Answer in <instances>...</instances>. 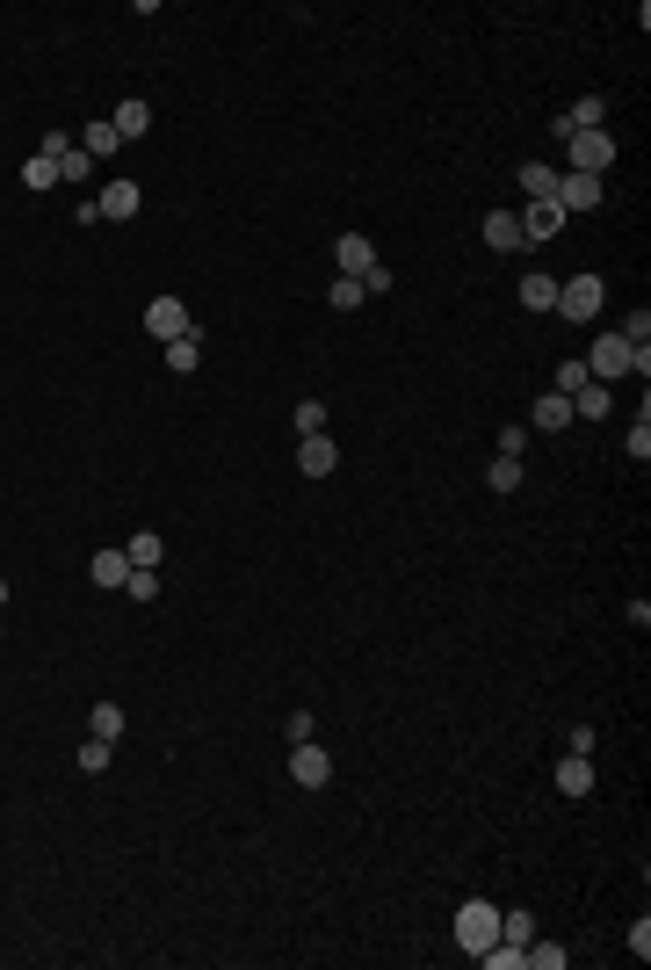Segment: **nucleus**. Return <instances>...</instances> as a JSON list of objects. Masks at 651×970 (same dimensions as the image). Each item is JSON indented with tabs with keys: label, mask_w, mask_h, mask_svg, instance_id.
<instances>
[{
	"label": "nucleus",
	"mask_w": 651,
	"mask_h": 970,
	"mask_svg": "<svg viewBox=\"0 0 651 970\" xmlns=\"http://www.w3.org/2000/svg\"><path fill=\"white\" fill-rule=\"evenodd\" d=\"M485 485H492V493H521V457H492Z\"/></svg>",
	"instance_id": "26"
},
{
	"label": "nucleus",
	"mask_w": 651,
	"mask_h": 970,
	"mask_svg": "<svg viewBox=\"0 0 651 970\" xmlns=\"http://www.w3.org/2000/svg\"><path fill=\"white\" fill-rule=\"evenodd\" d=\"M500 942H521V949L536 942V920L521 913V905H514V913H500Z\"/></svg>",
	"instance_id": "27"
},
{
	"label": "nucleus",
	"mask_w": 651,
	"mask_h": 970,
	"mask_svg": "<svg viewBox=\"0 0 651 970\" xmlns=\"http://www.w3.org/2000/svg\"><path fill=\"white\" fill-rule=\"evenodd\" d=\"M123 551H131V565H160V558H167V536H160V529H138Z\"/></svg>",
	"instance_id": "20"
},
{
	"label": "nucleus",
	"mask_w": 651,
	"mask_h": 970,
	"mask_svg": "<svg viewBox=\"0 0 651 970\" xmlns=\"http://www.w3.org/2000/svg\"><path fill=\"white\" fill-rule=\"evenodd\" d=\"M557 790L586 797V790H594V761H586V753H565V761H557Z\"/></svg>",
	"instance_id": "16"
},
{
	"label": "nucleus",
	"mask_w": 651,
	"mask_h": 970,
	"mask_svg": "<svg viewBox=\"0 0 651 970\" xmlns=\"http://www.w3.org/2000/svg\"><path fill=\"white\" fill-rule=\"evenodd\" d=\"M623 341H630V348H651V312H630V319H623Z\"/></svg>",
	"instance_id": "34"
},
{
	"label": "nucleus",
	"mask_w": 651,
	"mask_h": 970,
	"mask_svg": "<svg viewBox=\"0 0 651 970\" xmlns=\"http://www.w3.org/2000/svg\"><path fill=\"white\" fill-rule=\"evenodd\" d=\"M196 326V312L189 305H181V297H152V305H145V333H152V341H181V333H189Z\"/></svg>",
	"instance_id": "4"
},
{
	"label": "nucleus",
	"mask_w": 651,
	"mask_h": 970,
	"mask_svg": "<svg viewBox=\"0 0 651 970\" xmlns=\"http://www.w3.org/2000/svg\"><path fill=\"white\" fill-rule=\"evenodd\" d=\"M601 116H608L601 95H579V109H565V138H572V131H601Z\"/></svg>",
	"instance_id": "19"
},
{
	"label": "nucleus",
	"mask_w": 651,
	"mask_h": 970,
	"mask_svg": "<svg viewBox=\"0 0 651 970\" xmlns=\"http://www.w3.org/2000/svg\"><path fill=\"white\" fill-rule=\"evenodd\" d=\"M123 594H131V601H160V565H131Z\"/></svg>",
	"instance_id": "25"
},
{
	"label": "nucleus",
	"mask_w": 651,
	"mask_h": 970,
	"mask_svg": "<svg viewBox=\"0 0 651 970\" xmlns=\"http://www.w3.org/2000/svg\"><path fill=\"white\" fill-rule=\"evenodd\" d=\"M87 174H95V160H87L80 145H66V153H58V181H87Z\"/></svg>",
	"instance_id": "32"
},
{
	"label": "nucleus",
	"mask_w": 651,
	"mask_h": 970,
	"mask_svg": "<svg viewBox=\"0 0 651 970\" xmlns=\"http://www.w3.org/2000/svg\"><path fill=\"white\" fill-rule=\"evenodd\" d=\"M521 189H529V203H550L557 196V167H536L529 160V167H521Z\"/></svg>",
	"instance_id": "23"
},
{
	"label": "nucleus",
	"mask_w": 651,
	"mask_h": 970,
	"mask_svg": "<svg viewBox=\"0 0 651 970\" xmlns=\"http://www.w3.org/2000/svg\"><path fill=\"white\" fill-rule=\"evenodd\" d=\"M312 724H319L312 710H290V724H283V732H290V746H304V739H312Z\"/></svg>",
	"instance_id": "35"
},
{
	"label": "nucleus",
	"mask_w": 651,
	"mask_h": 970,
	"mask_svg": "<svg viewBox=\"0 0 651 970\" xmlns=\"http://www.w3.org/2000/svg\"><path fill=\"white\" fill-rule=\"evenodd\" d=\"M485 247L492 254H514L521 247V218H514V210H492V218H485Z\"/></svg>",
	"instance_id": "17"
},
{
	"label": "nucleus",
	"mask_w": 651,
	"mask_h": 970,
	"mask_svg": "<svg viewBox=\"0 0 651 970\" xmlns=\"http://www.w3.org/2000/svg\"><path fill=\"white\" fill-rule=\"evenodd\" d=\"M116 145H123V138L109 131V116H102V124H87V131H80V153H87V160H109Z\"/></svg>",
	"instance_id": "21"
},
{
	"label": "nucleus",
	"mask_w": 651,
	"mask_h": 970,
	"mask_svg": "<svg viewBox=\"0 0 651 970\" xmlns=\"http://www.w3.org/2000/svg\"><path fill=\"white\" fill-rule=\"evenodd\" d=\"M87 732L116 746V739H123V710H116V703H95V710H87Z\"/></svg>",
	"instance_id": "24"
},
{
	"label": "nucleus",
	"mask_w": 651,
	"mask_h": 970,
	"mask_svg": "<svg viewBox=\"0 0 651 970\" xmlns=\"http://www.w3.org/2000/svg\"><path fill=\"white\" fill-rule=\"evenodd\" d=\"M456 942H463V956H478V949H492L500 942V905H485V898H471L456 913Z\"/></svg>",
	"instance_id": "1"
},
{
	"label": "nucleus",
	"mask_w": 651,
	"mask_h": 970,
	"mask_svg": "<svg viewBox=\"0 0 651 970\" xmlns=\"http://www.w3.org/2000/svg\"><path fill=\"white\" fill-rule=\"evenodd\" d=\"M22 189H58V160H44V153H37V160L22 167Z\"/></svg>",
	"instance_id": "31"
},
{
	"label": "nucleus",
	"mask_w": 651,
	"mask_h": 970,
	"mask_svg": "<svg viewBox=\"0 0 651 970\" xmlns=\"http://www.w3.org/2000/svg\"><path fill=\"white\" fill-rule=\"evenodd\" d=\"M565 145H572V174H601L615 160V138L608 131H572Z\"/></svg>",
	"instance_id": "7"
},
{
	"label": "nucleus",
	"mask_w": 651,
	"mask_h": 970,
	"mask_svg": "<svg viewBox=\"0 0 651 970\" xmlns=\"http://www.w3.org/2000/svg\"><path fill=\"white\" fill-rule=\"evenodd\" d=\"M167 370H174V377L203 370V326H189V333H181V341H167Z\"/></svg>",
	"instance_id": "13"
},
{
	"label": "nucleus",
	"mask_w": 651,
	"mask_h": 970,
	"mask_svg": "<svg viewBox=\"0 0 651 970\" xmlns=\"http://www.w3.org/2000/svg\"><path fill=\"white\" fill-rule=\"evenodd\" d=\"M362 297H369V290H362L355 276H340V283L326 290V305H333V312H355V305H362Z\"/></svg>",
	"instance_id": "29"
},
{
	"label": "nucleus",
	"mask_w": 651,
	"mask_h": 970,
	"mask_svg": "<svg viewBox=\"0 0 651 970\" xmlns=\"http://www.w3.org/2000/svg\"><path fill=\"white\" fill-rule=\"evenodd\" d=\"M138 203H145V189H138V181H123V174L95 196V210H102V218H116V225H123V218H138Z\"/></svg>",
	"instance_id": "9"
},
{
	"label": "nucleus",
	"mask_w": 651,
	"mask_h": 970,
	"mask_svg": "<svg viewBox=\"0 0 651 970\" xmlns=\"http://www.w3.org/2000/svg\"><path fill=\"white\" fill-rule=\"evenodd\" d=\"M601 297H608V283L601 276H572V283H557V319H594L601 312Z\"/></svg>",
	"instance_id": "3"
},
{
	"label": "nucleus",
	"mask_w": 651,
	"mask_h": 970,
	"mask_svg": "<svg viewBox=\"0 0 651 970\" xmlns=\"http://www.w3.org/2000/svg\"><path fill=\"white\" fill-rule=\"evenodd\" d=\"M362 290H369V297H391V268L377 261V268H369V276H362Z\"/></svg>",
	"instance_id": "38"
},
{
	"label": "nucleus",
	"mask_w": 651,
	"mask_h": 970,
	"mask_svg": "<svg viewBox=\"0 0 651 970\" xmlns=\"http://www.w3.org/2000/svg\"><path fill=\"white\" fill-rule=\"evenodd\" d=\"M608 406H615V391H608V384H594V377H586V384L572 391V420H608Z\"/></svg>",
	"instance_id": "15"
},
{
	"label": "nucleus",
	"mask_w": 651,
	"mask_h": 970,
	"mask_svg": "<svg viewBox=\"0 0 651 970\" xmlns=\"http://www.w3.org/2000/svg\"><path fill=\"white\" fill-rule=\"evenodd\" d=\"M109 753H116L109 739H95V732H87V746H80V775H102V768H109Z\"/></svg>",
	"instance_id": "30"
},
{
	"label": "nucleus",
	"mask_w": 651,
	"mask_h": 970,
	"mask_svg": "<svg viewBox=\"0 0 651 970\" xmlns=\"http://www.w3.org/2000/svg\"><path fill=\"white\" fill-rule=\"evenodd\" d=\"M333 464H340L333 435H304V442H297V471H304V478H326Z\"/></svg>",
	"instance_id": "11"
},
{
	"label": "nucleus",
	"mask_w": 651,
	"mask_h": 970,
	"mask_svg": "<svg viewBox=\"0 0 651 970\" xmlns=\"http://www.w3.org/2000/svg\"><path fill=\"white\" fill-rule=\"evenodd\" d=\"M529 963H536V970H565V949H550V942L536 949V942H529Z\"/></svg>",
	"instance_id": "37"
},
{
	"label": "nucleus",
	"mask_w": 651,
	"mask_h": 970,
	"mask_svg": "<svg viewBox=\"0 0 651 970\" xmlns=\"http://www.w3.org/2000/svg\"><path fill=\"white\" fill-rule=\"evenodd\" d=\"M109 131H116L123 145H131V138H145V131H152V102H138V95H131V102H116V116H109Z\"/></svg>",
	"instance_id": "12"
},
{
	"label": "nucleus",
	"mask_w": 651,
	"mask_h": 970,
	"mask_svg": "<svg viewBox=\"0 0 651 970\" xmlns=\"http://www.w3.org/2000/svg\"><path fill=\"white\" fill-rule=\"evenodd\" d=\"M586 384V362L572 355V362H557V377H550V391H557V399H572V391Z\"/></svg>",
	"instance_id": "28"
},
{
	"label": "nucleus",
	"mask_w": 651,
	"mask_h": 970,
	"mask_svg": "<svg viewBox=\"0 0 651 970\" xmlns=\"http://www.w3.org/2000/svg\"><path fill=\"white\" fill-rule=\"evenodd\" d=\"M630 457H637V464L651 457V420H644V413H637V428H630Z\"/></svg>",
	"instance_id": "36"
},
{
	"label": "nucleus",
	"mask_w": 651,
	"mask_h": 970,
	"mask_svg": "<svg viewBox=\"0 0 651 970\" xmlns=\"http://www.w3.org/2000/svg\"><path fill=\"white\" fill-rule=\"evenodd\" d=\"M529 449V428H500V457H521Z\"/></svg>",
	"instance_id": "39"
},
{
	"label": "nucleus",
	"mask_w": 651,
	"mask_h": 970,
	"mask_svg": "<svg viewBox=\"0 0 651 970\" xmlns=\"http://www.w3.org/2000/svg\"><path fill=\"white\" fill-rule=\"evenodd\" d=\"M297 435H326V406H319V399L297 406Z\"/></svg>",
	"instance_id": "33"
},
{
	"label": "nucleus",
	"mask_w": 651,
	"mask_h": 970,
	"mask_svg": "<svg viewBox=\"0 0 651 970\" xmlns=\"http://www.w3.org/2000/svg\"><path fill=\"white\" fill-rule=\"evenodd\" d=\"M630 362H637V348L623 341V333H601V341L586 348V377H594V384H615V377H630Z\"/></svg>",
	"instance_id": "2"
},
{
	"label": "nucleus",
	"mask_w": 651,
	"mask_h": 970,
	"mask_svg": "<svg viewBox=\"0 0 651 970\" xmlns=\"http://www.w3.org/2000/svg\"><path fill=\"white\" fill-rule=\"evenodd\" d=\"M290 782H297V790H326V782H333V753L312 746V739L290 746Z\"/></svg>",
	"instance_id": "6"
},
{
	"label": "nucleus",
	"mask_w": 651,
	"mask_h": 970,
	"mask_svg": "<svg viewBox=\"0 0 651 970\" xmlns=\"http://www.w3.org/2000/svg\"><path fill=\"white\" fill-rule=\"evenodd\" d=\"M550 203L572 218V210H601L608 189H601V174H572V167H565V174H557V196H550Z\"/></svg>",
	"instance_id": "5"
},
{
	"label": "nucleus",
	"mask_w": 651,
	"mask_h": 970,
	"mask_svg": "<svg viewBox=\"0 0 651 970\" xmlns=\"http://www.w3.org/2000/svg\"><path fill=\"white\" fill-rule=\"evenodd\" d=\"M521 305H529V312H550V305H557V276H521Z\"/></svg>",
	"instance_id": "22"
},
{
	"label": "nucleus",
	"mask_w": 651,
	"mask_h": 970,
	"mask_svg": "<svg viewBox=\"0 0 651 970\" xmlns=\"http://www.w3.org/2000/svg\"><path fill=\"white\" fill-rule=\"evenodd\" d=\"M529 428H572V399H557V391H543V399H536V413H529Z\"/></svg>",
	"instance_id": "18"
},
{
	"label": "nucleus",
	"mask_w": 651,
	"mask_h": 970,
	"mask_svg": "<svg viewBox=\"0 0 651 970\" xmlns=\"http://www.w3.org/2000/svg\"><path fill=\"white\" fill-rule=\"evenodd\" d=\"M333 261H340V276H369V268H377V247H369V239L362 232H340V247H333Z\"/></svg>",
	"instance_id": "10"
},
{
	"label": "nucleus",
	"mask_w": 651,
	"mask_h": 970,
	"mask_svg": "<svg viewBox=\"0 0 651 970\" xmlns=\"http://www.w3.org/2000/svg\"><path fill=\"white\" fill-rule=\"evenodd\" d=\"M557 232H565V210H557V203H529V210H521V239H557Z\"/></svg>",
	"instance_id": "14"
},
{
	"label": "nucleus",
	"mask_w": 651,
	"mask_h": 970,
	"mask_svg": "<svg viewBox=\"0 0 651 970\" xmlns=\"http://www.w3.org/2000/svg\"><path fill=\"white\" fill-rule=\"evenodd\" d=\"M87 580H95V587H123V580H131V551H123V543H102V551L95 558H87Z\"/></svg>",
	"instance_id": "8"
}]
</instances>
